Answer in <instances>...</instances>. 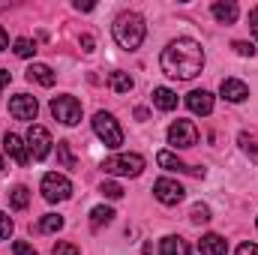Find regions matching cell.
<instances>
[{
    "mask_svg": "<svg viewBox=\"0 0 258 255\" xmlns=\"http://www.w3.org/2000/svg\"><path fill=\"white\" fill-rule=\"evenodd\" d=\"M93 132L99 135V141L105 147H120L123 144V129L117 126V120L108 111H96L93 114Z\"/></svg>",
    "mask_w": 258,
    "mask_h": 255,
    "instance_id": "277c9868",
    "label": "cell"
},
{
    "mask_svg": "<svg viewBox=\"0 0 258 255\" xmlns=\"http://www.w3.org/2000/svg\"><path fill=\"white\" fill-rule=\"evenodd\" d=\"M3 48H9V36H6V30L0 27V51H3Z\"/></svg>",
    "mask_w": 258,
    "mask_h": 255,
    "instance_id": "8d00e7d4",
    "label": "cell"
},
{
    "mask_svg": "<svg viewBox=\"0 0 258 255\" xmlns=\"http://www.w3.org/2000/svg\"><path fill=\"white\" fill-rule=\"evenodd\" d=\"M3 147H6V153L18 162V165H27V159H30V153H27V144L18 138V135H12V132H6V138H3Z\"/></svg>",
    "mask_w": 258,
    "mask_h": 255,
    "instance_id": "4fadbf2b",
    "label": "cell"
},
{
    "mask_svg": "<svg viewBox=\"0 0 258 255\" xmlns=\"http://www.w3.org/2000/svg\"><path fill=\"white\" fill-rule=\"evenodd\" d=\"M9 234H12V219L0 210V240H9Z\"/></svg>",
    "mask_w": 258,
    "mask_h": 255,
    "instance_id": "83f0119b",
    "label": "cell"
},
{
    "mask_svg": "<svg viewBox=\"0 0 258 255\" xmlns=\"http://www.w3.org/2000/svg\"><path fill=\"white\" fill-rule=\"evenodd\" d=\"M51 255H81V252H78V246H72V243H57Z\"/></svg>",
    "mask_w": 258,
    "mask_h": 255,
    "instance_id": "f546056e",
    "label": "cell"
},
{
    "mask_svg": "<svg viewBox=\"0 0 258 255\" xmlns=\"http://www.w3.org/2000/svg\"><path fill=\"white\" fill-rule=\"evenodd\" d=\"M15 54H18V57H33V54H36V45L21 36V39H15Z\"/></svg>",
    "mask_w": 258,
    "mask_h": 255,
    "instance_id": "d4e9b609",
    "label": "cell"
},
{
    "mask_svg": "<svg viewBox=\"0 0 258 255\" xmlns=\"http://www.w3.org/2000/svg\"><path fill=\"white\" fill-rule=\"evenodd\" d=\"M51 114L66 126H75L81 120V102L75 96H54L51 99Z\"/></svg>",
    "mask_w": 258,
    "mask_h": 255,
    "instance_id": "8992f818",
    "label": "cell"
},
{
    "mask_svg": "<svg viewBox=\"0 0 258 255\" xmlns=\"http://www.w3.org/2000/svg\"><path fill=\"white\" fill-rule=\"evenodd\" d=\"M111 222H114V210H111V207L99 204V207L90 210V225H93V228H102V225H111Z\"/></svg>",
    "mask_w": 258,
    "mask_h": 255,
    "instance_id": "ffe728a7",
    "label": "cell"
},
{
    "mask_svg": "<svg viewBox=\"0 0 258 255\" xmlns=\"http://www.w3.org/2000/svg\"><path fill=\"white\" fill-rule=\"evenodd\" d=\"M168 144L186 150V147H195L198 144V129H195L192 120H174L168 126Z\"/></svg>",
    "mask_w": 258,
    "mask_h": 255,
    "instance_id": "52a82bcc",
    "label": "cell"
},
{
    "mask_svg": "<svg viewBox=\"0 0 258 255\" xmlns=\"http://www.w3.org/2000/svg\"><path fill=\"white\" fill-rule=\"evenodd\" d=\"M189 252H192V246H189L183 237L168 234V237L159 240V255H189Z\"/></svg>",
    "mask_w": 258,
    "mask_h": 255,
    "instance_id": "9a60e30c",
    "label": "cell"
},
{
    "mask_svg": "<svg viewBox=\"0 0 258 255\" xmlns=\"http://www.w3.org/2000/svg\"><path fill=\"white\" fill-rule=\"evenodd\" d=\"M135 117L138 120H147V108H135Z\"/></svg>",
    "mask_w": 258,
    "mask_h": 255,
    "instance_id": "74e56055",
    "label": "cell"
},
{
    "mask_svg": "<svg viewBox=\"0 0 258 255\" xmlns=\"http://www.w3.org/2000/svg\"><path fill=\"white\" fill-rule=\"evenodd\" d=\"M108 84H111L114 93H129V90L135 87V81H132L129 72H111V75H108Z\"/></svg>",
    "mask_w": 258,
    "mask_h": 255,
    "instance_id": "44dd1931",
    "label": "cell"
},
{
    "mask_svg": "<svg viewBox=\"0 0 258 255\" xmlns=\"http://www.w3.org/2000/svg\"><path fill=\"white\" fill-rule=\"evenodd\" d=\"M0 171H3V159H0Z\"/></svg>",
    "mask_w": 258,
    "mask_h": 255,
    "instance_id": "f35d334b",
    "label": "cell"
},
{
    "mask_svg": "<svg viewBox=\"0 0 258 255\" xmlns=\"http://www.w3.org/2000/svg\"><path fill=\"white\" fill-rule=\"evenodd\" d=\"M51 135H48V129L39 126V123H33V126L27 129V150L33 153V159H45L48 153H51Z\"/></svg>",
    "mask_w": 258,
    "mask_h": 255,
    "instance_id": "ba28073f",
    "label": "cell"
},
{
    "mask_svg": "<svg viewBox=\"0 0 258 255\" xmlns=\"http://www.w3.org/2000/svg\"><path fill=\"white\" fill-rule=\"evenodd\" d=\"M102 171L114 174V177H138L144 171V159L138 153H117L102 162Z\"/></svg>",
    "mask_w": 258,
    "mask_h": 255,
    "instance_id": "3957f363",
    "label": "cell"
},
{
    "mask_svg": "<svg viewBox=\"0 0 258 255\" xmlns=\"http://www.w3.org/2000/svg\"><path fill=\"white\" fill-rule=\"evenodd\" d=\"M210 12H213V18L219 21V24H234L237 21V3H213L210 6Z\"/></svg>",
    "mask_w": 258,
    "mask_h": 255,
    "instance_id": "e0dca14e",
    "label": "cell"
},
{
    "mask_svg": "<svg viewBox=\"0 0 258 255\" xmlns=\"http://www.w3.org/2000/svg\"><path fill=\"white\" fill-rule=\"evenodd\" d=\"M234 51H237V54H243V57H252V54H255L252 42H234Z\"/></svg>",
    "mask_w": 258,
    "mask_h": 255,
    "instance_id": "4dcf8cb0",
    "label": "cell"
},
{
    "mask_svg": "<svg viewBox=\"0 0 258 255\" xmlns=\"http://www.w3.org/2000/svg\"><path fill=\"white\" fill-rule=\"evenodd\" d=\"M156 162H159L165 171H177V174L192 171V168H186V162H183V159H177V156H174V153H168V150H159V153H156Z\"/></svg>",
    "mask_w": 258,
    "mask_h": 255,
    "instance_id": "d6986e66",
    "label": "cell"
},
{
    "mask_svg": "<svg viewBox=\"0 0 258 255\" xmlns=\"http://www.w3.org/2000/svg\"><path fill=\"white\" fill-rule=\"evenodd\" d=\"M249 27H252V36L258 39V6L249 12Z\"/></svg>",
    "mask_w": 258,
    "mask_h": 255,
    "instance_id": "d6a6232c",
    "label": "cell"
},
{
    "mask_svg": "<svg viewBox=\"0 0 258 255\" xmlns=\"http://www.w3.org/2000/svg\"><path fill=\"white\" fill-rule=\"evenodd\" d=\"M219 93H222V99H228V102H243V99L249 96V87H246L240 78H225L222 87H219Z\"/></svg>",
    "mask_w": 258,
    "mask_h": 255,
    "instance_id": "8fae6325",
    "label": "cell"
},
{
    "mask_svg": "<svg viewBox=\"0 0 258 255\" xmlns=\"http://www.w3.org/2000/svg\"><path fill=\"white\" fill-rule=\"evenodd\" d=\"M198 252L201 255H225L228 252V240L219 237V234H204L201 243H198Z\"/></svg>",
    "mask_w": 258,
    "mask_h": 255,
    "instance_id": "5bb4252c",
    "label": "cell"
},
{
    "mask_svg": "<svg viewBox=\"0 0 258 255\" xmlns=\"http://www.w3.org/2000/svg\"><path fill=\"white\" fill-rule=\"evenodd\" d=\"M9 78H12V75H9V69H0V90L9 84Z\"/></svg>",
    "mask_w": 258,
    "mask_h": 255,
    "instance_id": "e575fe53",
    "label": "cell"
},
{
    "mask_svg": "<svg viewBox=\"0 0 258 255\" xmlns=\"http://www.w3.org/2000/svg\"><path fill=\"white\" fill-rule=\"evenodd\" d=\"M186 105H189V111H192V114L207 117V114L213 111V96H210L207 90H192V93L186 96Z\"/></svg>",
    "mask_w": 258,
    "mask_h": 255,
    "instance_id": "7c38bea8",
    "label": "cell"
},
{
    "mask_svg": "<svg viewBox=\"0 0 258 255\" xmlns=\"http://www.w3.org/2000/svg\"><path fill=\"white\" fill-rule=\"evenodd\" d=\"M189 219H192L195 225H201V222H210V207H207V204H201V201H195L192 210H189Z\"/></svg>",
    "mask_w": 258,
    "mask_h": 255,
    "instance_id": "cb8c5ba5",
    "label": "cell"
},
{
    "mask_svg": "<svg viewBox=\"0 0 258 255\" xmlns=\"http://www.w3.org/2000/svg\"><path fill=\"white\" fill-rule=\"evenodd\" d=\"M153 105L159 111H174L177 108V93L168 87H153Z\"/></svg>",
    "mask_w": 258,
    "mask_h": 255,
    "instance_id": "2e32d148",
    "label": "cell"
},
{
    "mask_svg": "<svg viewBox=\"0 0 258 255\" xmlns=\"http://www.w3.org/2000/svg\"><path fill=\"white\" fill-rule=\"evenodd\" d=\"M75 9H78V12H90L93 3H81V0H75Z\"/></svg>",
    "mask_w": 258,
    "mask_h": 255,
    "instance_id": "d590c367",
    "label": "cell"
},
{
    "mask_svg": "<svg viewBox=\"0 0 258 255\" xmlns=\"http://www.w3.org/2000/svg\"><path fill=\"white\" fill-rule=\"evenodd\" d=\"M27 78H30V81H36V84H42V87H51V84L57 81V75H54L45 63H33L30 69H27Z\"/></svg>",
    "mask_w": 258,
    "mask_h": 255,
    "instance_id": "ac0fdd59",
    "label": "cell"
},
{
    "mask_svg": "<svg viewBox=\"0 0 258 255\" xmlns=\"http://www.w3.org/2000/svg\"><path fill=\"white\" fill-rule=\"evenodd\" d=\"M39 189H42V198H45V201H66V198L72 195V183H69V177H63V174L48 171V174L42 177Z\"/></svg>",
    "mask_w": 258,
    "mask_h": 255,
    "instance_id": "5b68a950",
    "label": "cell"
},
{
    "mask_svg": "<svg viewBox=\"0 0 258 255\" xmlns=\"http://www.w3.org/2000/svg\"><path fill=\"white\" fill-rule=\"evenodd\" d=\"M159 66H162V72L168 78L189 81L204 69V48L189 36H180L159 54Z\"/></svg>",
    "mask_w": 258,
    "mask_h": 255,
    "instance_id": "6da1fadb",
    "label": "cell"
},
{
    "mask_svg": "<svg viewBox=\"0 0 258 255\" xmlns=\"http://www.w3.org/2000/svg\"><path fill=\"white\" fill-rule=\"evenodd\" d=\"M57 156H60V162H63L66 168H75V156H72V150H69L66 141H57Z\"/></svg>",
    "mask_w": 258,
    "mask_h": 255,
    "instance_id": "484cf974",
    "label": "cell"
},
{
    "mask_svg": "<svg viewBox=\"0 0 258 255\" xmlns=\"http://www.w3.org/2000/svg\"><path fill=\"white\" fill-rule=\"evenodd\" d=\"M60 228H63V216H54V213L42 216V222H39V231H45V234H54Z\"/></svg>",
    "mask_w": 258,
    "mask_h": 255,
    "instance_id": "603a6c76",
    "label": "cell"
},
{
    "mask_svg": "<svg viewBox=\"0 0 258 255\" xmlns=\"http://www.w3.org/2000/svg\"><path fill=\"white\" fill-rule=\"evenodd\" d=\"M9 204H12L15 210H24V207L30 204V192H27V186H15V189L9 192Z\"/></svg>",
    "mask_w": 258,
    "mask_h": 255,
    "instance_id": "7402d4cb",
    "label": "cell"
},
{
    "mask_svg": "<svg viewBox=\"0 0 258 255\" xmlns=\"http://www.w3.org/2000/svg\"><path fill=\"white\" fill-rule=\"evenodd\" d=\"M153 195H156V201H162V204L174 207V204H180V201H183L186 189H183L177 180H171V177H159V180L153 183Z\"/></svg>",
    "mask_w": 258,
    "mask_h": 255,
    "instance_id": "9c48e42d",
    "label": "cell"
},
{
    "mask_svg": "<svg viewBox=\"0 0 258 255\" xmlns=\"http://www.w3.org/2000/svg\"><path fill=\"white\" fill-rule=\"evenodd\" d=\"M12 252L15 255H39L30 243H24V240H15V243H12Z\"/></svg>",
    "mask_w": 258,
    "mask_h": 255,
    "instance_id": "f1b7e54d",
    "label": "cell"
},
{
    "mask_svg": "<svg viewBox=\"0 0 258 255\" xmlns=\"http://www.w3.org/2000/svg\"><path fill=\"white\" fill-rule=\"evenodd\" d=\"M81 48H84V54H90L93 51V36H81Z\"/></svg>",
    "mask_w": 258,
    "mask_h": 255,
    "instance_id": "836d02e7",
    "label": "cell"
},
{
    "mask_svg": "<svg viewBox=\"0 0 258 255\" xmlns=\"http://www.w3.org/2000/svg\"><path fill=\"white\" fill-rule=\"evenodd\" d=\"M144 33H147V27H144V18H141L138 12H123V15H117V21H114V39H117L120 48L135 51V48L144 42Z\"/></svg>",
    "mask_w": 258,
    "mask_h": 255,
    "instance_id": "7a4b0ae2",
    "label": "cell"
},
{
    "mask_svg": "<svg viewBox=\"0 0 258 255\" xmlns=\"http://www.w3.org/2000/svg\"><path fill=\"white\" fill-rule=\"evenodd\" d=\"M99 192H102L105 198H120V195H123V186H120V183H114V180H105Z\"/></svg>",
    "mask_w": 258,
    "mask_h": 255,
    "instance_id": "4316f807",
    "label": "cell"
},
{
    "mask_svg": "<svg viewBox=\"0 0 258 255\" xmlns=\"http://www.w3.org/2000/svg\"><path fill=\"white\" fill-rule=\"evenodd\" d=\"M9 114H12L15 120H36V114H39L36 96H30V93L12 96V99H9Z\"/></svg>",
    "mask_w": 258,
    "mask_h": 255,
    "instance_id": "30bf717a",
    "label": "cell"
},
{
    "mask_svg": "<svg viewBox=\"0 0 258 255\" xmlns=\"http://www.w3.org/2000/svg\"><path fill=\"white\" fill-rule=\"evenodd\" d=\"M234 255H258V243H240Z\"/></svg>",
    "mask_w": 258,
    "mask_h": 255,
    "instance_id": "1f68e13d",
    "label": "cell"
}]
</instances>
